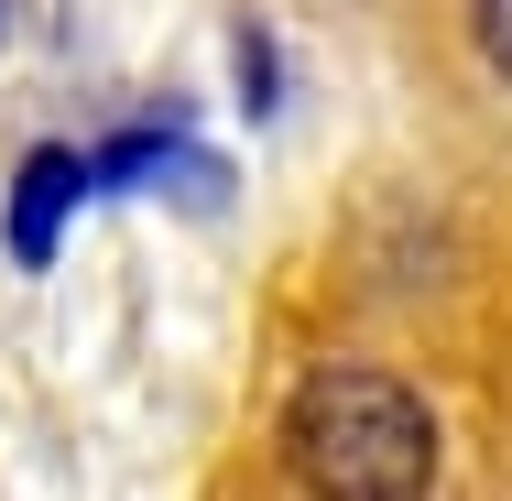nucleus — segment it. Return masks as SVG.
I'll use <instances>...</instances> for the list:
<instances>
[{
	"mask_svg": "<svg viewBox=\"0 0 512 501\" xmlns=\"http://www.w3.org/2000/svg\"><path fill=\"white\" fill-rule=\"evenodd\" d=\"M284 447H295V469H306L316 491H338V501H414L436 480V425H425V403H414L393 371H371V360L306 371L295 403H284Z\"/></svg>",
	"mask_w": 512,
	"mask_h": 501,
	"instance_id": "f257e3e1",
	"label": "nucleus"
},
{
	"mask_svg": "<svg viewBox=\"0 0 512 501\" xmlns=\"http://www.w3.org/2000/svg\"><path fill=\"white\" fill-rule=\"evenodd\" d=\"M77 197H99V164H88L77 142H33V153H22V175H11V218H0L22 273H44V262H55V240H66Z\"/></svg>",
	"mask_w": 512,
	"mask_h": 501,
	"instance_id": "f03ea898",
	"label": "nucleus"
},
{
	"mask_svg": "<svg viewBox=\"0 0 512 501\" xmlns=\"http://www.w3.org/2000/svg\"><path fill=\"white\" fill-rule=\"evenodd\" d=\"M88 164H99V186H109V197H131V186H175V197H229L218 153H207V142H186V131H164V120H142V131L99 142Z\"/></svg>",
	"mask_w": 512,
	"mask_h": 501,
	"instance_id": "7ed1b4c3",
	"label": "nucleus"
},
{
	"mask_svg": "<svg viewBox=\"0 0 512 501\" xmlns=\"http://www.w3.org/2000/svg\"><path fill=\"white\" fill-rule=\"evenodd\" d=\"M469 33H480V55H491V77L512 88V0H469Z\"/></svg>",
	"mask_w": 512,
	"mask_h": 501,
	"instance_id": "20e7f679",
	"label": "nucleus"
},
{
	"mask_svg": "<svg viewBox=\"0 0 512 501\" xmlns=\"http://www.w3.org/2000/svg\"><path fill=\"white\" fill-rule=\"evenodd\" d=\"M240 66H251V109H273V44L240 22Z\"/></svg>",
	"mask_w": 512,
	"mask_h": 501,
	"instance_id": "39448f33",
	"label": "nucleus"
},
{
	"mask_svg": "<svg viewBox=\"0 0 512 501\" xmlns=\"http://www.w3.org/2000/svg\"><path fill=\"white\" fill-rule=\"evenodd\" d=\"M0 44H11V0H0Z\"/></svg>",
	"mask_w": 512,
	"mask_h": 501,
	"instance_id": "423d86ee",
	"label": "nucleus"
}]
</instances>
